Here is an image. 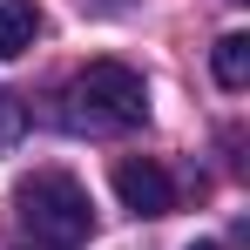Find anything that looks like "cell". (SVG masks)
Here are the masks:
<instances>
[{
	"mask_svg": "<svg viewBox=\"0 0 250 250\" xmlns=\"http://www.w3.org/2000/svg\"><path fill=\"white\" fill-rule=\"evenodd\" d=\"M21 135H27V108H21L14 95H0V156H7Z\"/></svg>",
	"mask_w": 250,
	"mask_h": 250,
	"instance_id": "obj_6",
	"label": "cell"
},
{
	"mask_svg": "<svg viewBox=\"0 0 250 250\" xmlns=\"http://www.w3.org/2000/svg\"><path fill=\"white\" fill-rule=\"evenodd\" d=\"M75 108L95 128H142L149 122V88L128 61H88L75 75Z\"/></svg>",
	"mask_w": 250,
	"mask_h": 250,
	"instance_id": "obj_2",
	"label": "cell"
},
{
	"mask_svg": "<svg viewBox=\"0 0 250 250\" xmlns=\"http://www.w3.org/2000/svg\"><path fill=\"white\" fill-rule=\"evenodd\" d=\"M14 209H21V223H27V237L47 244V250H75V244H88V230H95V203H88V189L68 169L27 176V183L14 189Z\"/></svg>",
	"mask_w": 250,
	"mask_h": 250,
	"instance_id": "obj_1",
	"label": "cell"
},
{
	"mask_svg": "<svg viewBox=\"0 0 250 250\" xmlns=\"http://www.w3.org/2000/svg\"><path fill=\"white\" fill-rule=\"evenodd\" d=\"M41 41V7L34 0H0V61H21Z\"/></svg>",
	"mask_w": 250,
	"mask_h": 250,
	"instance_id": "obj_4",
	"label": "cell"
},
{
	"mask_svg": "<svg viewBox=\"0 0 250 250\" xmlns=\"http://www.w3.org/2000/svg\"><path fill=\"white\" fill-rule=\"evenodd\" d=\"M115 196H122V209H135V216H169V209H176V183H169L163 163L122 156V163H115Z\"/></svg>",
	"mask_w": 250,
	"mask_h": 250,
	"instance_id": "obj_3",
	"label": "cell"
},
{
	"mask_svg": "<svg viewBox=\"0 0 250 250\" xmlns=\"http://www.w3.org/2000/svg\"><path fill=\"white\" fill-rule=\"evenodd\" d=\"M209 68H216V82L230 88H250V34H223L216 41V54H209Z\"/></svg>",
	"mask_w": 250,
	"mask_h": 250,
	"instance_id": "obj_5",
	"label": "cell"
},
{
	"mask_svg": "<svg viewBox=\"0 0 250 250\" xmlns=\"http://www.w3.org/2000/svg\"><path fill=\"white\" fill-rule=\"evenodd\" d=\"M189 250H223V244H189Z\"/></svg>",
	"mask_w": 250,
	"mask_h": 250,
	"instance_id": "obj_7",
	"label": "cell"
}]
</instances>
